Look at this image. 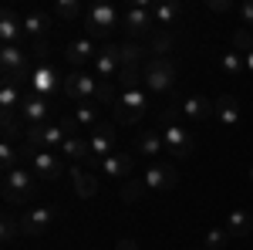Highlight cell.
<instances>
[{
	"instance_id": "cell-34",
	"label": "cell",
	"mask_w": 253,
	"mask_h": 250,
	"mask_svg": "<svg viewBox=\"0 0 253 250\" xmlns=\"http://www.w3.org/2000/svg\"><path fill=\"white\" fill-rule=\"evenodd\" d=\"M95 101L101 105V108H115V101H118V85H115V81H98Z\"/></svg>"
},
{
	"instance_id": "cell-9",
	"label": "cell",
	"mask_w": 253,
	"mask_h": 250,
	"mask_svg": "<svg viewBox=\"0 0 253 250\" xmlns=\"http://www.w3.org/2000/svg\"><path fill=\"white\" fill-rule=\"evenodd\" d=\"M162 142H166V155L172 159V162H182V159H189L196 149V139L182 125H169V129H162Z\"/></svg>"
},
{
	"instance_id": "cell-21",
	"label": "cell",
	"mask_w": 253,
	"mask_h": 250,
	"mask_svg": "<svg viewBox=\"0 0 253 250\" xmlns=\"http://www.w3.org/2000/svg\"><path fill=\"white\" fill-rule=\"evenodd\" d=\"M135 152L138 155H145V159H162L166 155V142H162V132L159 129H149V132H142L135 139Z\"/></svg>"
},
{
	"instance_id": "cell-19",
	"label": "cell",
	"mask_w": 253,
	"mask_h": 250,
	"mask_svg": "<svg viewBox=\"0 0 253 250\" xmlns=\"http://www.w3.org/2000/svg\"><path fill=\"white\" fill-rule=\"evenodd\" d=\"M179 112L186 118H193V122H206L210 115H216V101H210L206 95H186L182 101H179Z\"/></svg>"
},
{
	"instance_id": "cell-41",
	"label": "cell",
	"mask_w": 253,
	"mask_h": 250,
	"mask_svg": "<svg viewBox=\"0 0 253 250\" xmlns=\"http://www.w3.org/2000/svg\"><path fill=\"white\" fill-rule=\"evenodd\" d=\"M206 10H213V14H226V10H233V3H230V0H206Z\"/></svg>"
},
{
	"instance_id": "cell-28",
	"label": "cell",
	"mask_w": 253,
	"mask_h": 250,
	"mask_svg": "<svg viewBox=\"0 0 253 250\" xmlns=\"http://www.w3.org/2000/svg\"><path fill=\"white\" fill-rule=\"evenodd\" d=\"M226 230H230V237H250L253 230V220H250V213L247 210H233L230 216H226Z\"/></svg>"
},
{
	"instance_id": "cell-26",
	"label": "cell",
	"mask_w": 253,
	"mask_h": 250,
	"mask_svg": "<svg viewBox=\"0 0 253 250\" xmlns=\"http://www.w3.org/2000/svg\"><path fill=\"white\" fill-rule=\"evenodd\" d=\"M71 183H75V193H78V200H91L98 193V179L91 173H84L81 166H75L71 169Z\"/></svg>"
},
{
	"instance_id": "cell-2",
	"label": "cell",
	"mask_w": 253,
	"mask_h": 250,
	"mask_svg": "<svg viewBox=\"0 0 253 250\" xmlns=\"http://www.w3.org/2000/svg\"><path fill=\"white\" fill-rule=\"evenodd\" d=\"M149 112V92L145 88H128V92H118V101L112 108V122L115 125H135L142 122Z\"/></svg>"
},
{
	"instance_id": "cell-20",
	"label": "cell",
	"mask_w": 253,
	"mask_h": 250,
	"mask_svg": "<svg viewBox=\"0 0 253 250\" xmlns=\"http://www.w3.org/2000/svg\"><path fill=\"white\" fill-rule=\"evenodd\" d=\"M61 155H64V159H75V162H84V166H95V155H91L88 135H71V139H64Z\"/></svg>"
},
{
	"instance_id": "cell-32",
	"label": "cell",
	"mask_w": 253,
	"mask_h": 250,
	"mask_svg": "<svg viewBox=\"0 0 253 250\" xmlns=\"http://www.w3.org/2000/svg\"><path fill=\"white\" fill-rule=\"evenodd\" d=\"M219 71L226 78H236L247 71V61H243V54H236V51H226V54H219Z\"/></svg>"
},
{
	"instance_id": "cell-18",
	"label": "cell",
	"mask_w": 253,
	"mask_h": 250,
	"mask_svg": "<svg viewBox=\"0 0 253 250\" xmlns=\"http://www.w3.org/2000/svg\"><path fill=\"white\" fill-rule=\"evenodd\" d=\"M98 51H101V48H98L91 38H75L68 48H64V58H68V64H71V68H81V64L95 61Z\"/></svg>"
},
{
	"instance_id": "cell-24",
	"label": "cell",
	"mask_w": 253,
	"mask_h": 250,
	"mask_svg": "<svg viewBox=\"0 0 253 250\" xmlns=\"http://www.w3.org/2000/svg\"><path fill=\"white\" fill-rule=\"evenodd\" d=\"M75 122H78L81 132H95L98 125H101V105L98 101H78L75 105Z\"/></svg>"
},
{
	"instance_id": "cell-46",
	"label": "cell",
	"mask_w": 253,
	"mask_h": 250,
	"mask_svg": "<svg viewBox=\"0 0 253 250\" xmlns=\"http://www.w3.org/2000/svg\"><path fill=\"white\" fill-rule=\"evenodd\" d=\"M196 250H206V247H196Z\"/></svg>"
},
{
	"instance_id": "cell-27",
	"label": "cell",
	"mask_w": 253,
	"mask_h": 250,
	"mask_svg": "<svg viewBox=\"0 0 253 250\" xmlns=\"http://www.w3.org/2000/svg\"><path fill=\"white\" fill-rule=\"evenodd\" d=\"M20 162H24V152L17 149V142L3 139V142H0V169H3V176L20 169Z\"/></svg>"
},
{
	"instance_id": "cell-38",
	"label": "cell",
	"mask_w": 253,
	"mask_h": 250,
	"mask_svg": "<svg viewBox=\"0 0 253 250\" xmlns=\"http://www.w3.org/2000/svg\"><path fill=\"white\" fill-rule=\"evenodd\" d=\"M20 129H24V122H20V115H3V139H17Z\"/></svg>"
},
{
	"instance_id": "cell-37",
	"label": "cell",
	"mask_w": 253,
	"mask_h": 250,
	"mask_svg": "<svg viewBox=\"0 0 253 250\" xmlns=\"http://www.w3.org/2000/svg\"><path fill=\"white\" fill-rule=\"evenodd\" d=\"M54 14H58L61 20H78L81 17V3L78 0H58V3H54Z\"/></svg>"
},
{
	"instance_id": "cell-23",
	"label": "cell",
	"mask_w": 253,
	"mask_h": 250,
	"mask_svg": "<svg viewBox=\"0 0 253 250\" xmlns=\"http://www.w3.org/2000/svg\"><path fill=\"white\" fill-rule=\"evenodd\" d=\"M47 31H51V14H44V10H27L24 14V38L47 41Z\"/></svg>"
},
{
	"instance_id": "cell-30",
	"label": "cell",
	"mask_w": 253,
	"mask_h": 250,
	"mask_svg": "<svg viewBox=\"0 0 253 250\" xmlns=\"http://www.w3.org/2000/svg\"><path fill=\"white\" fill-rule=\"evenodd\" d=\"M142 44L138 41H125L118 44V58H122V68H142Z\"/></svg>"
},
{
	"instance_id": "cell-40",
	"label": "cell",
	"mask_w": 253,
	"mask_h": 250,
	"mask_svg": "<svg viewBox=\"0 0 253 250\" xmlns=\"http://www.w3.org/2000/svg\"><path fill=\"white\" fill-rule=\"evenodd\" d=\"M240 20H243L247 31H253V0H247V3L240 7Z\"/></svg>"
},
{
	"instance_id": "cell-43",
	"label": "cell",
	"mask_w": 253,
	"mask_h": 250,
	"mask_svg": "<svg viewBox=\"0 0 253 250\" xmlns=\"http://www.w3.org/2000/svg\"><path fill=\"white\" fill-rule=\"evenodd\" d=\"M31 48H34V54H47V41H31Z\"/></svg>"
},
{
	"instance_id": "cell-17",
	"label": "cell",
	"mask_w": 253,
	"mask_h": 250,
	"mask_svg": "<svg viewBox=\"0 0 253 250\" xmlns=\"http://www.w3.org/2000/svg\"><path fill=\"white\" fill-rule=\"evenodd\" d=\"M101 173L108 176V179H132V169H135V159L132 152H112L108 159H101V166H98Z\"/></svg>"
},
{
	"instance_id": "cell-35",
	"label": "cell",
	"mask_w": 253,
	"mask_h": 250,
	"mask_svg": "<svg viewBox=\"0 0 253 250\" xmlns=\"http://www.w3.org/2000/svg\"><path fill=\"white\" fill-rule=\"evenodd\" d=\"M145 190H149L145 179H128V183L118 190V200H122V203H138V200L145 196Z\"/></svg>"
},
{
	"instance_id": "cell-1",
	"label": "cell",
	"mask_w": 253,
	"mask_h": 250,
	"mask_svg": "<svg viewBox=\"0 0 253 250\" xmlns=\"http://www.w3.org/2000/svg\"><path fill=\"white\" fill-rule=\"evenodd\" d=\"M142 81H145V92L149 95H166L175 92V81H179V68L172 58H149L142 68Z\"/></svg>"
},
{
	"instance_id": "cell-15",
	"label": "cell",
	"mask_w": 253,
	"mask_h": 250,
	"mask_svg": "<svg viewBox=\"0 0 253 250\" xmlns=\"http://www.w3.org/2000/svg\"><path fill=\"white\" fill-rule=\"evenodd\" d=\"M20 41H24V20L17 17V10L7 3L3 10H0V44L7 48V44H17L20 48Z\"/></svg>"
},
{
	"instance_id": "cell-3",
	"label": "cell",
	"mask_w": 253,
	"mask_h": 250,
	"mask_svg": "<svg viewBox=\"0 0 253 250\" xmlns=\"http://www.w3.org/2000/svg\"><path fill=\"white\" fill-rule=\"evenodd\" d=\"M38 183H41L38 176L31 173L27 166H20V169L3 176V200L10 206H24V203H31L38 196Z\"/></svg>"
},
{
	"instance_id": "cell-25",
	"label": "cell",
	"mask_w": 253,
	"mask_h": 250,
	"mask_svg": "<svg viewBox=\"0 0 253 250\" xmlns=\"http://www.w3.org/2000/svg\"><path fill=\"white\" fill-rule=\"evenodd\" d=\"M216 118H219V125L233 129L236 122H240V101L233 95H219L216 98Z\"/></svg>"
},
{
	"instance_id": "cell-14",
	"label": "cell",
	"mask_w": 253,
	"mask_h": 250,
	"mask_svg": "<svg viewBox=\"0 0 253 250\" xmlns=\"http://www.w3.org/2000/svg\"><path fill=\"white\" fill-rule=\"evenodd\" d=\"M95 71H98V81H115L118 71H122V58H118V44H101L95 58Z\"/></svg>"
},
{
	"instance_id": "cell-12",
	"label": "cell",
	"mask_w": 253,
	"mask_h": 250,
	"mask_svg": "<svg viewBox=\"0 0 253 250\" xmlns=\"http://www.w3.org/2000/svg\"><path fill=\"white\" fill-rule=\"evenodd\" d=\"M95 92H98V78L84 75V71L64 75V95L71 98L75 105H78V101H95Z\"/></svg>"
},
{
	"instance_id": "cell-45",
	"label": "cell",
	"mask_w": 253,
	"mask_h": 250,
	"mask_svg": "<svg viewBox=\"0 0 253 250\" xmlns=\"http://www.w3.org/2000/svg\"><path fill=\"white\" fill-rule=\"evenodd\" d=\"M250 183H253V166H250Z\"/></svg>"
},
{
	"instance_id": "cell-44",
	"label": "cell",
	"mask_w": 253,
	"mask_h": 250,
	"mask_svg": "<svg viewBox=\"0 0 253 250\" xmlns=\"http://www.w3.org/2000/svg\"><path fill=\"white\" fill-rule=\"evenodd\" d=\"M243 61H247V71L253 75V51H250V54H243Z\"/></svg>"
},
{
	"instance_id": "cell-16",
	"label": "cell",
	"mask_w": 253,
	"mask_h": 250,
	"mask_svg": "<svg viewBox=\"0 0 253 250\" xmlns=\"http://www.w3.org/2000/svg\"><path fill=\"white\" fill-rule=\"evenodd\" d=\"M17 115H20V122H24V129H27V125H44V122H47V101L38 98L34 92H24V101H20Z\"/></svg>"
},
{
	"instance_id": "cell-39",
	"label": "cell",
	"mask_w": 253,
	"mask_h": 250,
	"mask_svg": "<svg viewBox=\"0 0 253 250\" xmlns=\"http://www.w3.org/2000/svg\"><path fill=\"white\" fill-rule=\"evenodd\" d=\"M17 233H20L17 216H3V244H10V240H14Z\"/></svg>"
},
{
	"instance_id": "cell-36",
	"label": "cell",
	"mask_w": 253,
	"mask_h": 250,
	"mask_svg": "<svg viewBox=\"0 0 253 250\" xmlns=\"http://www.w3.org/2000/svg\"><path fill=\"white\" fill-rule=\"evenodd\" d=\"M233 51L236 54H250L253 51V31H247V27H240V31H233Z\"/></svg>"
},
{
	"instance_id": "cell-11",
	"label": "cell",
	"mask_w": 253,
	"mask_h": 250,
	"mask_svg": "<svg viewBox=\"0 0 253 250\" xmlns=\"http://www.w3.org/2000/svg\"><path fill=\"white\" fill-rule=\"evenodd\" d=\"M91 142V155H95V169L101 166V159H108L112 152H118V135H115V122H101L95 132L88 135Z\"/></svg>"
},
{
	"instance_id": "cell-8",
	"label": "cell",
	"mask_w": 253,
	"mask_h": 250,
	"mask_svg": "<svg viewBox=\"0 0 253 250\" xmlns=\"http://www.w3.org/2000/svg\"><path fill=\"white\" fill-rule=\"evenodd\" d=\"M27 92H34L38 98H44V101H51L54 95H61L64 92V78L51 68V64H38L34 68V78H31V88Z\"/></svg>"
},
{
	"instance_id": "cell-33",
	"label": "cell",
	"mask_w": 253,
	"mask_h": 250,
	"mask_svg": "<svg viewBox=\"0 0 253 250\" xmlns=\"http://www.w3.org/2000/svg\"><path fill=\"white\" fill-rule=\"evenodd\" d=\"M145 68V64H142ZM142 68H122L115 78L118 92H128V88H145V81H142Z\"/></svg>"
},
{
	"instance_id": "cell-13",
	"label": "cell",
	"mask_w": 253,
	"mask_h": 250,
	"mask_svg": "<svg viewBox=\"0 0 253 250\" xmlns=\"http://www.w3.org/2000/svg\"><path fill=\"white\" fill-rule=\"evenodd\" d=\"M17 223H20V233L24 237H41V233H47V227L54 223V210L51 206H38V210L17 216Z\"/></svg>"
},
{
	"instance_id": "cell-4",
	"label": "cell",
	"mask_w": 253,
	"mask_h": 250,
	"mask_svg": "<svg viewBox=\"0 0 253 250\" xmlns=\"http://www.w3.org/2000/svg\"><path fill=\"white\" fill-rule=\"evenodd\" d=\"M20 152H24V162H27V169L38 176L41 183H54L64 176V155L61 152H38V149H31V146H20Z\"/></svg>"
},
{
	"instance_id": "cell-31",
	"label": "cell",
	"mask_w": 253,
	"mask_h": 250,
	"mask_svg": "<svg viewBox=\"0 0 253 250\" xmlns=\"http://www.w3.org/2000/svg\"><path fill=\"white\" fill-rule=\"evenodd\" d=\"M230 244H233V237H230L226 227H210L206 237H203V247H206V250H226Z\"/></svg>"
},
{
	"instance_id": "cell-7",
	"label": "cell",
	"mask_w": 253,
	"mask_h": 250,
	"mask_svg": "<svg viewBox=\"0 0 253 250\" xmlns=\"http://www.w3.org/2000/svg\"><path fill=\"white\" fill-rule=\"evenodd\" d=\"M24 146H31V149H38V152H54L64 146V132H61V125L54 122H44V125H27L24 129Z\"/></svg>"
},
{
	"instance_id": "cell-22",
	"label": "cell",
	"mask_w": 253,
	"mask_h": 250,
	"mask_svg": "<svg viewBox=\"0 0 253 250\" xmlns=\"http://www.w3.org/2000/svg\"><path fill=\"white\" fill-rule=\"evenodd\" d=\"M152 17H156L159 31H172V24L182 17V3L179 0H159V3H152Z\"/></svg>"
},
{
	"instance_id": "cell-10",
	"label": "cell",
	"mask_w": 253,
	"mask_h": 250,
	"mask_svg": "<svg viewBox=\"0 0 253 250\" xmlns=\"http://www.w3.org/2000/svg\"><path fill=\"white\" fill-rule=\"evenodd\" d=\"M145 186L149 190H156V193H169L175 190V183H179V169L172 166V159H156L149 169H145Z\"/></svg>"
},
{
	"instance_id": "cell-6",
	"label": "cell",
	"mask_w": 253,
	"mask_h": 250,
	"mask_svg": "<svg viewBox=\"0 0 253 250\" xmlns=\"http://www.w3.org/2000/svg\"><path fill=\"white\" fill-rule=\"evenodd\" d=\"M122 27L132 34V38H145V34H156V17H152V3L149 0H135L132 7H125L122 14Z\"/></svg>"
},
{
	"instance_id": "cell-29",
	"label": "cell",
	"mask_w": 253,
	"mask_h": 250,
	"mask_svg": "<svg viewBox=\"0 0 253 250\" xmlns=\"http://www.w3.org/2000/svg\"><path fill=\"white\" fill-rule=\"evenodd\" d=\"M175 48V34L172 31H156L149 41V54L152 58H169V51Z\"/></svg>"
},
{
	"instance_id": "cell-42",
	"label": "cell",
	"mask_w": 253,
	"mask_h": 250,
	"mask_svg": "<svg viewBox=\"0 0 253 250\" xmlns=\"http://www.w3.org/2000/svg\"><path fill=\"white\" fill-rule=\"evenodd\" d=\"M115 250H142V247H138L135 240H128V237H125V240H118V244H115Z\"/></svg>"
},
{
	"instance_id": "cell-5",
	"label": "cell",
	"mask_w": 253,
	"mask_h": 250,
	"mask_svg": "<svg viewBox=\"0 0 253 250\" xmlns=\"http://www.w3.org/2000/svg\"><path fill=\"white\" fill-rule=\"evenodd\" d=\"M122 17H118V10L112 3H91L88 10H84V31H88V38H108L112 31H115Z\"/></svg>"
}]
</instances>
